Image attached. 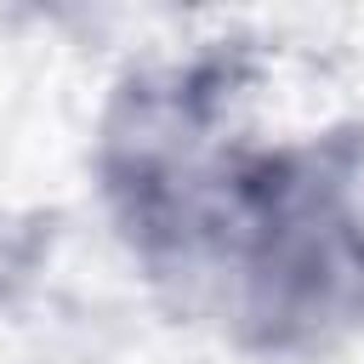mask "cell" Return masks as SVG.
<instances>
[{
  "label": "cell",
  "mask_w": 364,
  "mask_h": 364,
  "mask_svg": "<svg viewBox=\"0 0 364 364\" xmlns=\"http://www.w3.org/2000/svg\"><path fill=\"white\" fill-rule=\"evenodd\" d=\"M182 313L250 358H324L364 330V125L245 148Z\"/></svg>",
  "instance_id": "cell-1"
},
{
  "label": "cell",
  "mask_w": 364,
  "mask_h": 364,
  "mask_svg": "<svg viewBox=\"0 0 364 364\" xmlns=\"http://www.w3.org/2000/svg\"><path fill=\"white\" fill-rule=\"evenodd\" d=\"M250 51L205 46L188 57L131 68L91 142L97 193L131 262L159 296L182 307L210 216L250 148Z\"/></svg>",
  "instance_id": "cell-2"
},
{
  "label": "cell",
  "mask_w": 364,
  "mask_h": 364,
  "mask_svg": "<svg viewBox=\"0 0 364 364\" xmlns=\"http://www.w3.org/2000/svg\"><path fill=\"white\" fill-rule=\"evenodd\" d=\"M51 239H57V216H46V210H0V313L28 290V279L51 256Z\"/></svg>",
  "instance_id": "cell-3"
}]
</instances>
